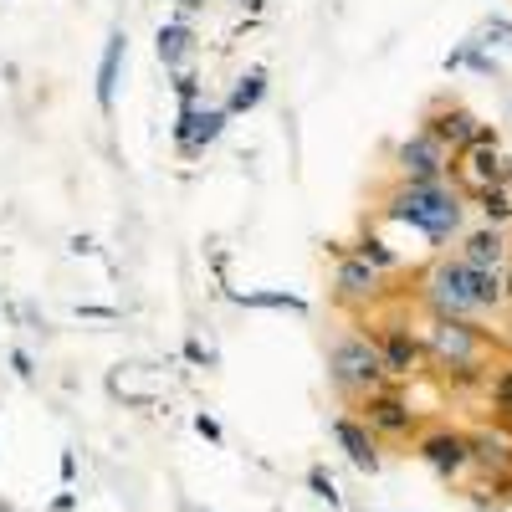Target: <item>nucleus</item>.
<instances>
[{
  "instance_id": "nucleus-29",
  "label": "nucleus",
  "mask_w": 512,
  "mask_h": 512,
  "mask_svg": "<svg viewBox=\"0 0 512 512\" xmlns=\"http://www.w3.org/2000/svg\"><path fill=\"white\" fill-rule=\"evenodd\" d=\"M502 297H507V308H512V262L502 267Z\"/></svg>"
},
{
  "instance_id": "nucleus-19",
  "label": "nucleus",
  "mask_w": 512,
  "mask_h": 512,
  "mask_svg": "<svg viewBox=\"0 0 512 512\" xmlns=\"http://www.w3.org/2000/svg\"><path fill=\"white\" fill-rule=\"evenodd\" d=\"M466 200H472V221L512 231V185H487V190H472Z\"/></svg>"
},
{
  "instance_id": "nucleus-23",
  "label": "nucleus",
  "mask_w": 512,
  "mask_h": 512,
  "mask_svg": "<svg viewBox=\"0 0 512 512\" xmlns=\"http://www.w3.org/2000/svg\"><path fill=\"white\" fill-rule=\"evenodd\" d=\"M200 93H205V82H200V72H175V98H180V108H200Z\"/></svg>"
},
{
  "instance_id": "nucleus-30",
  "label": "nucleus",
  "mask_w": 512,
  "mask_h": 512,
  "mask_svg": "<svg viewBox=\"0 0 512 512\" xmlns=\"http://www.w3.org/2000/svg\"><path fill=\"white\" fill-rule=\"evenodd\" d=\"M231 6H241L246 16H256V11H262V6H267V0H231Z\"/></svg>"
},
{
  "instance_id": "nucleus-26",
  "label": "nucleus",
  "mask_w": 512,
  "mask_h": 512,
  "mask_svg": "<svg viewBox=\"0 0 512 512\" xmlns=\"http://www.w3.org/2000/svg\"><path fill=\"white\" fill-rule=\"evenodd\" d=\"M497 349H502V354H512V308L497 318Z\"/></svg>"
},
{
  "instance_id": "nucleus-28",
  "label": "nucleus",
  "mask_w": 512,
  "mask_h": 512,
  "mask_svg": "<svg viewBox=\"0 0 512 512\" xmlns=\"http://www.w3.org/2000/svg\"><path fill=\"white\" fill-rule=\"evenodd\" d=\"M205 6H216V0H180V16H195V11H205Z\"/></svg>"
},
{
  "instance_id": "nucleus-13",
  "label": "nucleus",
  "mask_w": 512,
  "mask_h": 512,
  "mask_svg": "<svg viewBox=\"0 0 512 512\" xmlns=\"http://www.w3.org/2000/svg\"><path fill=\"white\" fill-rule=\"evenodd\" d=\"M226 123H231V113H226V103L221 108H180L175 113V149L185 154V159H200L210 144H216L221 134H226Z\"/></svg>"
},
{
  "instance_id": "nucleus-14",
  "label": "nucleus",
  "mask_w": 512,
  "mask_h": 512,
  "mask_svg": "<svg viewBox=\"0 0 512 512\" xmlns=\"http://www.w3.org/2000/svg\"><path fill=\"white\" fill-rule=\"evenodd\" d=\"M472 472L482 477H512V425L487 420L472 431Z\"/></svg>"
},
{
  "instance_id": "nucleus-27",
  "label": "nucleus",
  "mask_w": 512,
  "mask_h": 512,
  "mask_svg": "<svg viewBox=\"0 0 512 512\" xmlns=\"http://www.w3.org/2000/svg\"><path fill=\"white\" fill-rule=\"evenodd\" d=\"M11 364H16V374H21V379H31V354H26V349H16V354H11Z\"/></svg>"
},
{
  "instance_id": "nucleus-15",
  "label": "nucleus",
  "mask_w": 512,
  "mask_h": 512,
  "mask_svg": "<svg viewBox=\"0 0 512 512\" xmlns=\"http://www.w3.org/2000/svg\"><path fill=\"white\" fill-rule=\"evenodd\" d=\"M328 431H333L338 451H344V456L359 466V472H369V477L379 472V436L369 431V425H364L359 415H333Z\"/></svg>"
},
{
  "instance_id": "nucleus-24",
  "label": "nucleus",
  "mask_w": 512,
  "mask_h": 512,
  "mask_svg": "<svg viewBox=\"0 0 512 512\" xmlns=\"http://www.w3.org/2000/svg\"><path fill=\"white\" fill-rule=\"evenodd\" d=\"M308 487H313V497H323L328 507H338V487H333V477L323 472V466H313V472H308Z\"/></svg>"
},
{
  "instance_id": "nucleus-6",
  "label": "nucleus",
  "mask_w": 512,
  "mask_h": 512,
  "mask_svg": "<svg viewBox=\"0 0 512 512\" xmlns=\"http://www.w3.org/2000/svg\"><path fill=\"white\" fill-rule=\"evenodd\" d=\"M390 180H410V185L451 180V149L441 139H431L425 128H415V134L390 144Z\"/></svg>"
},
{
  "instance_id": "nucleus-20",
  "label": "nucleus",
  "mask_w": 512,
  "mask_h": 512,
  "mask_svg": "<svg viewBox=\"0 0 512 512\" xmlns=\"http://www.w3.org/2000/svg\"><path fill=\"white\" fill-rule=\"evenodd\" d=\"M262 98H267V72H262V67H246V72L231 82V93H226V113L241 118V113H251V108H262Z\"/></svg>"
},
{
  "instance_id": "nucleus-12",
  "label": "nucleus",
  "mask_w": 512,
  "mask_h": 512,
  "mask_svg": "<svg viewBox=\"0 0 512 512\" xmlns=\"http://www.w3.org/2000/svg\"><path fill=\"white\" fill-rule=\"evenodd\" d=\"M451 251L461 256V262L482 267V272H502V267L512 262V231H507V226H482V221H472V226L456 236Z\"/></svg>"
},
{
  "instance_id": "nucleus-18",
  "label": "nucleus",
  "mask_w": 512,
  "mask_h": 512,
  "mask_svg": "<svg viewBox=\"0 0 512 512\" xmlns=\"http://www.w3.org/2000/svg\"><path fill=\"white\" fill-rule=\"evenodd\" d=\"M344 246L359 256V262H369L374 272H384V277H405V256H400L390 241H384L374 226H364V231H359L354 241H344Z\"/></svg>"
},
{
  "instance_id": "nucleus-22",
  "label": "nucleus",
  "mask_w": 512,
  "mask_h": 512,
  "mask_svg": "<svg viewBox=\"0 0 512 512\" xmlns=\"http://www.w3.org/2000/svg\"><path fill=\"white\" fill-rule=\"evenodd\" d=\"M231 303L236 308H277V313H297V318L308 313V297H297V292H231Z\"/></svg>"
},
{
  "instance_id": "nucleus-8",
  "label": "nucleus",
  "mask_w": 512,
  "mask_h": 512,
  "mask_svg": "<svg viewBox=\"0 0 512 512\" xmlns=\"http://www.w3.org/2000/svg\"><path fill=\"white\" fill-rule=\"evenodd\" d=\"M328 246L338 256V267H333V303L338 308H374V303H384V287L400 282V277H384L369 262H359L344 241H328Z\"/></svg>"
},
{
  "instance_id": "nucleus-3",
  "label": "nucleus",
  "mask_w": 512,
  "mask_h": 512,
  "mask_svg": "<svg viewBox=\"0 0 512 512\" xmlns=\"http://www.w3.org/2000/svg\"><path fill=\"white\" fill-rule=\"evenodd\" d=\"M379 216L390 226H405L415 236L431 241V251H451L456 236L472 226V200H466L451 180H390L379 190Z\"/></svg>"
},
{
  "instance_id": "nucleus-4",
  "label": "nucleus",
  "mask_w": 512,
  "mask_h": 512,
  "mask_svg": "<svg viewBox=\"0 0 512 512\" xmlns=\"http://www.w3.org/2000/svg\"><path fill=\"white\" fill-rule=\"evenodd\" d=\"M328 379H333V390L344 395V400H364L374 390H384V384H395L390 369H384V354H379V338L374 328H344L328 344Z\"/></svg>"
},
{
  "instance_id": "nucleus-1",
  "label": "nucleus",
  "mask_w": 512,
  "mask_h": 512,
  "mask_svg": "<svg viewBox=\"0 0 512 512\" xmlns=\"http://www.w3.org/2000/svg\"><path fill=\"white\" fill-rule=\"evenodd\" d=\"M425 354H431V374L446 384L451 395H472L487 390V379L502 359L497 349V328L477 318H446V313H425Z\"/></svg>"
},
{
  "instance_id": "nucleus-16",
  "label": "nucleus",
  "mask_w": 512,
  "mask_h": 512,
  "mask_svg": "<svg viewBox=\"0 0 512 512\" xmlns=\"http://www.w3.org/2000/svg\"><path fill=\"white\" fill-rule=\"evenodd\" d=\"M195 26H190V16H175V21H164L159 31H154V52H159V62H164V72H185L190 62H195Z\"/></svg>"
},
{
  "instance_id": "nucleus-7",
  "label": "nucleus",
  "mask_w": 512,
  "mask_h": 512,
  "mask_svg": "<svg viewBox=\"0 0 512 512\" xmlns=\"http://www.w3.org/2000/svg\"><path fill=\"white\" fill-rule=\"evenodd\" d=\"M354 415L369 425L379 441H410V436H420V410L410 405V395L400 390V384H384V390L364 395L354 405Z\"/></svg>"
},
{
  "instance_id": "nucleus-9",
  "label": "nucleus",
  "mask_w": 512,
  "mask_h": 512,
  "mask_svg": "<svg viewBox=\"0 0 512 512\" xmlns=\"http://www.w3.org/2000/svg\"><path fill=\"white\" fill-rule=\"evenodd\" d=\"M374 338H379L384 369H390L395 384H410V379H420V374H431V354H425V338H420V328H410L405 318H384V323L374 328Z\"/></svg>"
},
{
  "instance_id": "nucleus-5",
  "label": "nucleus",
  "mask_w": 512,
  "mask_h": 512,
  "mask_svg": "<svg viewBox=\"0 0 512 512\" xmlns=\"http://www.w3.org/2000/svg\"><path fill=\"white\" fill-rule=\"evenodd\" d=\"M451 185H456L461 195L487 190V185H512V154H507V144H502V128H497V123L482 118L477 139L451 154Z\"/></svg>"
},
{
  "instance_id": "nucleus-11",
  "label": "nucleus",
  "mask_w": 512,
  "mask_h": 512,
  "mask_svg": "<svg viewBox=\"0 0 512 512\" xmlns=\"http://www.w3.org/2000/svg\"><path fill=\"white\" fill-rule=\"evenodd\" d=\"M420 128H425V134H431V139H441V144H446V149L456 154V149H466V144L477 139L482 118H477L472 108H466L461 98L441 93V98H431V103L420 108Z\"/></svg>"
},
{
  "instance_id": "nucleus-17",
  "label": "nucleus",
  "mask_w": 512,
  "mask_h": 512,
  "mask_svg": "<svg viewBox=\"0 0 512 512\" xmlns=\"http://www.w3.org/2000/svg\"><path fill=\"white\" fill-rule=\"evenodd\" d=\"M123 62H128V31H108V41H103V57H98V108H103V113H113Z\"/></svg>"
},
{
  "instance_id": "nucleus-10",
  "label": "nucleus",
  "mask_w": 512,
  "mask_h": 512,
  "mask_svg": "<svg viewBox=\"0 0 512 512\" xmlns=\"http://www.w3.org/2000/svg\"><path fill=\"white\" fill-rule=\"evenodd\" d=\"M415 456L431 466L441 482H461L472 472V431H456V425H431V431L415 436Z\"/></svg>"
},
{
  "instance_id": "nucleus-2",
  "label": "nucleus",
  "mask_w": 512,
  "mask_h": 512,
  "mask_svg": "<svg viewBox=\"0 0 512 512\" xmlns=\"http://www.w3.org/2000/svg\"><path fill=\"white\" fill-rule=\"evenodd\" d=\"M415 303L425 313H446V318H477L497 323L507 313L502 297V272H482L472 262H461L456 251H436L431 262L415 272Z\"/></svg>"
},
{
  "instance_id": "nucleus-21",
  "label": "nucleus",
  "mask_w": 512,
  "mask_h": 512,
  "mask_svg": "<svg viewBox=\"0 0 512 512\" xmlns=\"http://www.w3.org/2000/svg\"><path fill=\"white\" fill-rule=\"evenodd\" d=\"M482 395H487V415L502 420V425H512V354L497 359V369H492V379H487Z\"/></svg>"
},
{
  "instance_id": "nucleus-25",
  "label": "nucleus",
  "mask_w": 512,
  "mask_h": 512,
  "mask_svg": "<svg viewBox=\"0 0 512 512\" xmlns=\"http://www.w3.org/2000/svg\"><path fill=\"white\" fill-rule=\"evenodd\" d=\"M195 431H200L205 441H221V420H216V415H205V410H200V415H195Z\"/></svg>"
}]
</instances>
